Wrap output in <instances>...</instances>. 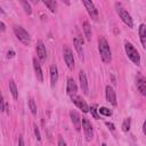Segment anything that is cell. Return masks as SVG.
<instances>
[{
	"instance_id": "obj_1",
	"label": "cell",
	"mask_w": 146,
	"mask_h": 146,
	"mask_svg": "<svg viewBox=\"0 0 146 146\" xmlns=\"http://www.w3.org/2000/svg\"><path fill=\"white\" fill-rule=\"evenodd\" d=\"M98 50H99V54H100V57H102V60L104 63H110L111 59H112V52H111V48L106 41L105 38L100 36L98 39Z\"/></svg>"
},
{
	"instance_id": "obj_2",
	"label": "cell",
	"mask_w": 146,
	"mask_h": 146,
	"mask_svg": "<svg viewBox=\"0 0 146 146\" xmlns=\"http://www.w3.org/2000/svg\"><path fill=\"white\" fill-rule=\"evenodd\" d=\"M124 50L131 62H133L136 65H140V55H139L138 50L130 42H128V41L124 42Z\"/></svg>"
},
{
	"instance_id": "obj_3",
	"label": "cell",
	"mask_w": 146,
	"mask_h": 146,
	"mask_svg": "<svg viewBox=\"0 0 146 146\" xmlns=\"http://www.w3.org/2000/svg\"><path fill=\"white\" fill-rule=\"evenodd\" d=\"M14 33H15V35L17 36V39H18L22 43H24L25 46H29V44L31 43V35H30V33H29L26 30H24L22 26L15 25V26H14Z\"/></svg>"
},
{
	"instance_id": "obj_4",
	"label": "cell",
	"mask_w": 146,
	"mask_h": 146,
	"mask_svg": "<svg viewBox=\"0 0 146 146\" xmlns=\"http://www.w3.org/2000/svg\"><path fill=\"white\" fill-rule=\"evenodd\" d=\"M115 8H116V13L119 14L120 18L123 21V23L125 25H128L129 27H132L133 26V21L131 18V15L120 5V3H115Z\"/></svg>"
},
{
	"instance_id": "obj_5",
	"label": "cell",
	"mask_w": 146,
	"mask_h": 146,
	"mask_svg": "<svg viewBox=\"0 0 146 146\" xmlns=\"http://www.w3.org/2000/svg\"><path fill=\"white\" fill-rule=\"evenodd\" d=\"M82 128H83V131H84L86 139L88 141L92 140V138H94V128H92L91 122L86 117L82 119Z\"/></svg>"
},
{
	"instance_id": "obj_6",
	"label": "cell",
	"mask_w": 146,
	"mask_h": 146,
	"mask_svg": "<svg viewBox=\"0 0 146 146\" xmlns=\"http://www.w3.org/2000/svg\"><path fill=\"white\" fill-rule=\"evenodd\" d=\"M63 56H64V60L67 65V67L70 70L74 68V57H73V52L68 47H64L63 48Z\"/></svg>"
},
{
	"instance_id": "obj_7",
	"label": "cell",
	"mask_w": 146,
	"mask_h": 146,
	"mask_svg": "<svg viewBox=\"0 0 146 146\" xmlns=\"http://www.w3.org/2000/svg\"><path fill=\"white\" fill-rule=\"evenodd\" d=\"M82 3L84 5V7H86L88 14L91 16V18L92 19H97L98 18V10H97L96 6L94 5V2L92 1H88V0H83Z\"/></svg>"
},
{
	"instance_id": "obj_8",
	"label": "cell",
	"mask_w": 146,
	"mask_h": 146,
	"mask_svg": "<svg viewBox=\"0 0 146 146\" xmlns=\"http://www.w3.org/2000/svg\"><path fill=\"white\" fill-rule=\"evenodd\" d=\"M136 86H137V89L138 91L143 95V96H146V78L141 74H137L136 76Z\"/></svg>"
},
{
	"instance_id": "obj_9",
	"label": "cell",
	"mask_w": 146,
	"mask_h": 146,
	"mask_svg": "<svg viewBox=\"0 0 146 146\" xmlns=\"http://www.w3.org/2000/svg\"><path fill=\"white\" fill-rule=\"evenodd\" d=\"M72 98V102L83 112V113H87L88 111H89V107H88V105H87V103H86V100L82 98V97H80V96H76V95H74V96H72L71 97Z\"/></svg>"
},
{
	"instance_id": "obj_10",
	"label": "cell",
	"mask_w": 146,
	"mask_h": 146,
	"mask_svg": "<svg viewBox=\"0 0 146 146\" xmlns=\"http://www.w3.org/2000/svg\"><path fill=\"white\" fill-rule=\"evenodd\" d=\"M105 95H106V100L112 104L113 106H116V94L114 91V89L111 86H106L105 88Z\"/></svg>"
},
{
	"instance_id": "obj_11",
	"label": "cell",
	"mask_w": 146,
	"mask_h": 146,
	"mask_svg": "<svg viewBox=\"0 0 146 146\" xmlns=\"http://www.w3.org/2000/svg\"><path fill=\"white\" fill-rule=\"evenodd\" d=\"M36 55L41 62L46 60V58H47V50H46V46L42 40H39L36 42Z\"/></svg>"
},
{
	"instance_id": "obj_12",
	"label": "cell",
	"mask_w": 146,
	"mask_h": 146,
	"mask_svg": "<svg viewBox=\"0 0 146 146\" xmlns=\"http://www.w3.org/2000/svg\"><path fill=\"white\" fill-rule=\"evenodd\" d=\"M73 43H74V48L80 57V59H84V51H83V40H80L78 36H75L73 39Z\"/></svg>"
},
{
	"instance_id": "obj_13",
	"label": "cell",
	"mask_w": 146,
	"mask_h": 146,
	"mask_svg": "<svg viewBox=\"0 0 146 146\" xmlns=\"http://www.w3.org/2000/svg\"><path fill=\"white\" fill-rule=\"evenodd\" d=\"M70 116H71V121H72V123H73L75 130H76V131H80V130H81V122H82V121H81V117H80V115L78 114V112L71 111V112H70Z\"/></svg>"
},
{
	"instance_id": "obj_14",
	"label": "cell",
	"mask_w": 146,
	"mask_h": 146,
	"mask_svg": "<svg viewBox=\"0 0 146 146\" xmlns=\"http://www.w3.org/2000/svg\"><path fill=\"white\" fill-rule=\"evenodd\" d=\"M79 80H80V86H81V89H82L83 94L87 95L89 92V87H88V80H87V75H86L84 71H80Z\"/></svg>"
},
{
	"instance_id": "obj_15",
	"label": "cell",
	"mask_w": 146,
	"mask_h": 146,
	"mask_svg": "<svg viewBox=\"0 0 146 146\" xmlns=\"http://www.w3.org/2000/svg\"><path fill=\"white\" fill-rule=\"evenodd\" d=\"M78 91V87H76V83L75 81L72 79V78H67V84H66V92L68 96H74Z\"/></svg>"
},
{
	"instance_id": "obj_16",
	"label": "cell",
	"mask_w": 146,
	"mask_h": 146,
	"mask_svg": "<svg viewBox=\"0 0 146 146\" xmlns=\"http://www.w3.org/2000/svg\"><path fill=\"white\" fill-rule=\"evenodd\" d=\"M33 67H34V72H35V76L36 79L42 82L43 81V73H42V68H41V65L39 63V60L36 58H33Z\"/></svg>"
},
{
	"instance_id": "obj_17",
	"label": "cell",
	"mask_w": 146,
	"mask_h": 146,
	"mask_svg": "<svg viewBox=\"0 0 146 146\" xmlns=\"http://www.w3.org/2000/svg\"><path fill=\"white\" fill-rule=\"evenodd\" d=\"M57 80H58V68L55 64H52L50 66V84H51V87H55Z\"/></svg>"
},
{
	"instance_id": "obj_18",
	"label": "cell",
	"mask_w": 146,
	"mask_h": 146,
	"mask_svg": "<svg viewBox=\"0 0 146 146\" xmlns=\"http://www.w3.org/2000/svg\"><path fill=\"white\" fill-rule=\"evenodd\" d=\"M139 36H140L143 47L146 49V25H144V24H141L139 26Z\"/></svg>"
},
{
	"instance_id": "obj_19",
	"label": "cell",
	"mask_w": 146,
	"mask_h": 146,
	"mask_svg": "<svg viewBox=\"0 0 146 146\" xmlns=\"http://www.w3.org/2000/svg\"><path fill=\"white\" fill-rule=\"evenodd\" d=\"M9 91H10L11 96L14 97V99L18 98V91H17V87H16V83H15L14 80L9 81Z\"/></svg>"
},
{
	"instance_id": "obj_20",
	"label": "cell",
	"mask_w": 146,
	"mask_h": 146,
	"mask_svg": "<svg viewBox=\"0 0 146 146\" xmlns=\"http://www.w3.org/2000/svg\"><path fill=\"white\" fill-rule=\"evenodd\" d=\"M82 29H83V32H84V35H86L87 40L90 41V40H91V27H90L89 23H88V22H83Z\"/></svg>"
},
{
	"instance_id": "obj_21",
	"label": "cell",
	"mask_w": 146,
	"mask_h": 146,
	"mask_svg": "<svg viewBox=\"0 0 146 146\" xmlns=\"http://www.w3.org/2000/svg\"><path fill=\"white\" fill-rule=\"evenodd\" d=\"M43 3L50 9V11H52V13H55L56 11V7H57V2L55 1V0H46V1H43Z\"/></svg>"
},
{
	"instance_id": "obj_22",
	"label": "cell",
	"mask_w": 146,
	"mask_h": 146,
	"mask_svg": "<svg viewBox=\"0 0 146 146\" xmlns=\"http://www.w3.org/2000/svg\"><path fill=\"white\" fill-rule=\"evenodd\" d=\"M130 125H131V119H130V117L124 119L123 122H122V131L128 132V131L130 130Z\"/></svg>"
},
{
	"instance_id": "obj_23",
	"label": "cell",
	"mask_w": 146,
	"mask_h": 146,
	"mask_svg": "<svg viewBox=\"0 0 146 146\" xmlns=\"http://www.w3.org/2000/svg\"><path fill=\"white\" fill-rule=\"evenodd\" d=\"M29 106H30V110H31L32 114H33V115H36L38 110H36V105H35V102H34L33 98H30V99H29Z\"/></svg>"
},
{
	"instance_id": "obj_24",
	"label": "cell",
	"mask_w": 146,
	"mask_h": 146,
	"mask_svg": "<svg viewBox=\"0 0 146 146\" xmlns=\"http://www.w3.org/2000/svg\"><path fill=\"white\" fill-rule=\"evenodd\" d=\"M21 5L23 6V8H24V11L27 14V15H30L31 13H32V8H31V5L27 2V1H21Z\"/></svg>"
},
{
	"instance_id": "obj_25",
	"label": "cell",
	"mask_w": 146,
	"mask_h": 146,
	"mask_svg": "<svg viewBox=\"0 0 146 146\" xmlns=\"http://www.w3.org/2000/svg\"><path fill=\"white\" fill-rule=\"evenodd\" d=\"M98 112H99L102 115H104V116H111V115H112V111L108 110L107 107H100V108L98 110Z\"/></svg>"
},
{
	"instance_id": "obj_26",
	"label": "cell",
	"mask_w": 146,
	"mask_h": 146,
	"mask_svg": "<svg viewBox=\"0 0 146 146\" xmlns=\"http://www.w3.org/2000/svg\"><path fill=\"white\" fill-rule=\"evenodd\" d=\"M89 110H90V113H91V115L94 116V119L98 120V119H99V115H98V113H97V111H98V110L96 108V106L94 105V106H91Z\"/></svg>"
},
{
	"instance_id": "obj_27",
	"label": "cell",
	"mask_w": 146,
	"mask_h": 146,
	"mask_svg": "<svg viewBox=\"0 0 146 146\" xmlns=\"http://www.w3.org/2000/svg\"><path fill=\"white\" fill-rule=\"evenodd\" d=\"M34 135H35V137H36V139L38 140H41V135H40V131H39V128L34 124Z\"/></svg>"
},
{
	"instance_id": "obj_28",
	"label": "cell",
	"mask_w": 146,
	"mask_h": 146,
	"mask_svg": "<svg viewBox=\"0 0 146 146\" xmlns=\"http://www.w3.org/2000/svg\"><path fill=\"white\" fill-rule=\"evenodd\" d=\"M57 145H58V146H67L66 143H65V140H64L62 137L58 138V144H57Z\"/></svg>"
},
{
	"instance_id": "obj_29",
	"label": "cell",
	"mask_w": 146,
	"mask_h": 146,
	"mask_svg": "<svg viewBox=\"0 0 146 146\" xmlns=\"http://www.w3.org/2000/svg\"><path fill=\"white\" fill-rule=\"evenodd\" d=\"M106 125L108 127V129H111L112 131H114L115 130V128H114V124L113 123H111V122H106Z\"/></svg>"
},
{
	"instance_id": "obj_30",
	"label": "cell",
	"mask_w": 146,
	"mask_h": 146,
	"mask_svg": "<svg viewBox=\"0 0 146 146\" xmlns=\"http://www.w3.org/2000/svg\"><path fill=\"white\" fill-rule=\"evenodd\" d=\"M7 56H8V58H13V57L15 56V51H13V50H9V51L7 52Z\"/></svg>"
},
{
	"instance_id": "obj_31",
	"label": "cell",
	"mask_w": 146,
	"mask_h": 146,
	"mask_svg": "<svg viewBox=\"0 0 146 146\" xmlns=\"http://www.w3.org/2000/svg\"><path fill=\"white\" fill-rule=\"evenodd\" d=\"M18 146H25V144H24V140H23V137H22V136L18 138Z\"/></svg>"
},
{
	"instance_id": "obj_32",
	"label": "cell",
	"mask_w": 146,
	"mask_h": 146,
	"mask_svg": "<svg viewBox=\"0 0 146 146\" xmlns=\"http://www.w3.org/2000/svg\"><path fill=\"white\" fill-rule=\"evenodd\" d=\"M1 111L2 112L5 111V99H3V97L1 98Z\"/></svg>"
},
{
	"instance_id": "obj_33",
	"label": "cell",
	"mask_w": 146,
	"mask_h": 146,
	"mask_svg": "<svg viewBox=\"0 0 146 146\" xmlns=\"http://www.w3.org/2000/svg\"><path fill=\"white\" fill-rule=\"evenodd\" d=\"M143 132L146 135V119H145V121H144V124H143Z\"/></svg>"
},
{
	"instance_id": "obj_34",
	"label": "cell",
	"mask_w": 146,
	"mask_h": 146,
	"mask_svg": "<svg viewBox=\"0 0 146 146\" xmlns=\"http://www.w3.org/2000/svg\"><path fill=\"white\" fill-rule=\"evenodd\" d=\"M0 26H1V31L3 32V31L6 30V26H5V23H3V22H0Z\"/></svg>"
}]
</instances>
